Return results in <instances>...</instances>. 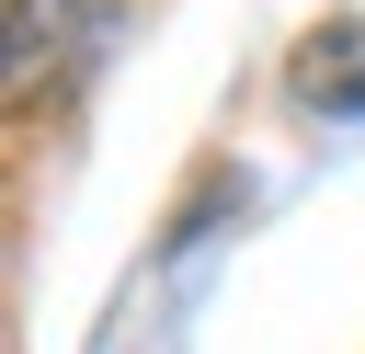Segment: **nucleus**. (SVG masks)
<instances>
[{
	"label": "nucleus",
	"instance_id": "obj_1",
	"mask_svg": "<svg viewBox=\"0 0 365 354\" xmlns=\"http://www.w3.org/2000/svg\"><path fill=\"white\" fill-rule=\"evenodd\" d=\"M68 11L80 0H11V103H34L68 57Z\"/></svg>",
	"mask_w": 365,
	"mask_h": 354
}]
</instances>
